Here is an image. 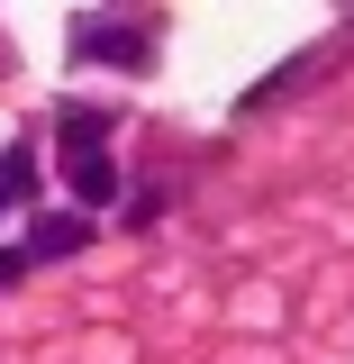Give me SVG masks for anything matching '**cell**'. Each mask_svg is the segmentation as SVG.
<instances>
[{"instance_id":"6da1fadb","label":"cell","mask_w":354,"mask_h":364,"mask_svg":"<svg viewBox=\"0 0 354 364\" xmlns=\"http://www.w3.org/2000/svg\"><path fill=\"white\" fill-rule=\"evenodd\" d=\"M73 191H82V210H100V200L118 191V173H109L100 155H73Z\"/></svg>"},{"instance_id":"7a4b0ae2","label":"cell","mask_w":354,"mask_h":364,"mask_svg":"<svg viewBox=\"0 0 354 364\" xmlns=\"http://www.w3.org/2000/svg\"><path fill=\"white\" fill-rule=\"evenodd\" d=\"M82 237H91V219H37V237H28V246H37V255H73Z\"/></svg>"}]
</instances>
